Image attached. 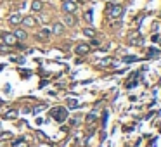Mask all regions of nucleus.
<instances>
[{"label":"nucleus","instance_id":"obj_4","mask_svg":"<svg viewBox=\"0 0 161 147\" xmlns=\"http://www.w3.org/2000/svg\"><path fill=\"white\" fill-rule=\"evenodd\" d=\"M2 40H4L5 45H16L18 43V40H16V37L12 33H2Z\"/></svg>","mask_w":161,"mask_h":147},{"label":"nucleus","instance_id":"obj_6","mask_svg":"<svg viewBox=\"0 0 161 147\" xmlns=\"http://www.w3.org/2000/svg\"><path fill=\"white\" fill-rule=\"evenodd\" d=\"M89 50H90V47H89L87 43H80V45H76L75 52H76L78 56H85V54H89Z\"/></svg>","mask_w":161,"mask_h":147},{"label":"nucleus","instance_id":"obj_3","mask_svg":"<svg viewBox=\"0 0 161 147\" xmlns=\"http://www.w3.org/2000/svg\"><path fill=\"white\" fill-rule=\"evenodd\" d=\"M62 10H64L66 14H73V12L76 10V4H75L73 0H66V2L62 4Z\"/></svg>","mask_w":161,"mask_h":147},{"label":"nucleus","instance_id":"obj_22","mask_svg":"<svg viewBox=\"0 0 161 147\" xmlns=\"http://www.w3.org/2000/svg\"><path fill=\"white\" fill-rule=\"evenodd\" d=\"M85 19L89 21V23H92V10H90V9L85 12Z\"/></svg>","mask_w":161,"mask_h":147},{"label":"nucleus","instance_id":"obj_24","mask_svg":"<svg viewBox=\"0 0 161 147\" xmlns=\"http://www.w3.org/2000/svg\"><path fill=\"white\" fill-rule=\"evenodd\" d=\"M12 61H14V62H19V64L24 62V59H23V57H12Z\"/></svg>","mask_w":161,"mask_h":147},{"label":"nucleus","instance_id":"obj_16","mask_svg":"<svg viewBox=\"0 0 161 147\" xmlns=\"http://www.w3.org/2000/svg\"><path fill=\"white\" fill-rule=\"evenodd\" d=\"M111 62H113V59L106 57V59H102V61H99V66H101V68H106V66H109Z\"/></svg>","mask_w":161,"mask_h":147},{"label":"nucleus","instance_id":"obj_19","mask_svg":"<svg viewBox=\"0 0 161 147\" xmlns=\"http://www.w3.org/2000/svg\"><path fill=\"white\" fill-rule=\"evenodd\" d=\"M49 35H50V31H49V29H42L40 31V35H38V37H40V38H49Z\"/></svg>","mask_w":161,"mask_h":147},{"label":"nucleus","instance_id":"obj_5","mask_svg":"<svg viewBox=\"0 0 161 147\" xmlns=\"http://www.w3.org/2000/svg\"><path fill=\"white\" fill-rule=\"evenodd\" d=\"M12 35L16 37V40H18V42H24V40L28 38V33H26L24 29H21V28H18L14 33H12Z\"/></svg>","mask_w":161,"mask_h":147},{"label":"nucleus","instance_id":"obj_1","mask_svg":"<svg viewBox=\"0 0 161 147\" xmlns=\"http://www.w3.org/2000/svg\"><path fill=\"white\" fill-rule=\"evenodd\" d=\"M52 118L56 119V121H59V123H62V121H66V118H68V109L66 108H54L50 111Z\"/></svg>","mask_w":161,"mask_h":147},{"label":"nucleus","instance_id":"obj_17","mask_svg":"<svg viewBox=\"0 0 161 147\" xmlns=\"http://www.w3.org/2000/svg\"><path fill=\"white\" fill-rule=\"evenodd\" d=\"M123 61H125V62H137V61H139V57H135V56H125V57H123Z\"/></svg>","mask_w":161,"mask_h":147},{"label":"nucleus","instance_id":"obj_7","mask_svg":"<svg viewBox=\"0 0 161 147\" xmlns=\"http://www.w3.org/2000/svg\"><path fill=\"white\" fill-rule=\"evenodd\" d=\"M21 23H23L24 26H28V28H33V26L37 24V19H35V18H31V16H26V18H23V19H21Z\"/></svg>","mask_w":161,"mask_h":147},{"label":"nucleus","instance_id":"obj_20","mask_svg":"<svg viewBox=\"0 0 161 147\" xmlns=\"http://www.w3.org/2000/svg\"><path fill=\"white\" fill-rule=\"evenodd\" d=\"M68 106H70V108H78L80 104H78L76 99H70V100H68Z\"/></svg>","mask_w":161,"mask_h":147},{"label":"nucleus","instance_id":"obj_18","mask_svg":"<svg viewBox=\"0 0 161 147\" xmlns=\"http://www.w3.org/2000/svg\"><path fill=\"white\" fill-rule=\"evenodd\" d=\"M14 147H28V144L24 142V138H19L18 142H14Z\"/></svg>","mask_w":161,"mask_h":147},{"label":"nucleus","instance_id":"obj_25","mask_svg":"<svg viewBox=\"0 0 161 147\" xmlns=\"http://www.w3.org/2000/svg\"><path fill=\"white\" fill-rule=\"evenodd\" d=\"M0 147H4V138H0Z\"/></svg>","mask_w":161,"mask_h":147},{"label":"nucleus","instance_id":"obj_10","mask_svg":"<svg viewBox=\"0 0 161 147\" xmlns=\"http://www.w3.org/2000/svg\"><path fill=\"white\" fill-rule=\"evenodd\" d=\"M2 118H4V119H16V118H18V111H16V109H10L7 113H4Z\"/></svg>","mask_w":161,"mask_h":147},{"label":"nucleus","instance_id":"obj_2","mask_svg":"<svg viewBox=\"0 0 161 147\" xmlns=\"http://www.w3.org/2000/svg\"><path fill=\"white\" fill-rule=\"evenodd\" d=\"M123 12H125L123 7L118 5V4H116V5L111 4V5H109V18H113V19H120L121 16H123Z\"/></svg>","mask_w":161,"mask_h":147},{"label":"nucleus","instance_id":"obj_13","mask_svg":"<svg viewBox=\"0 0 161 147\" xmlns=\"http://www.w3.org/2000/svg\"><path fill=\"white\" fill-rule=\"evenodd\" d=\"M64 23H66L68 26H75V24H76V19H75L73 14H66V16H64Z\"/></svg>","mask_w":161,"mask_h":147},{"label":"nucleus","instance_id":"obj_8","mask_svg":"<svg viewBox=\"0 0 161 147\" xmlns=\"http://www.w3.org/2000/svg\"><path fill=\"white\" fill-rule=\"evenodd\" d=\"M21 19H23V16H21L19 12H16V14H10L9 23H10V24H14V26H18V24L21 23Z\"/></svg>","mask_w":161,"mask_h":147},{"label":"nucleus","instance_id":"obj_14","mask_svg":"<svg viewBox=\"0 0 161 147\" xmlns=\"http://www.w3.org/2000/svg\"><path fill=\"white\" fill-rule=\"evenodd\" d=\"M52 31H54L56 35H62V33H64V26H62L61 23H56V24L52 26Z\"/></svg>","mask_w":161,"mask_h":147},{"label":"nucleus","instance_id":"obj_11","mask_svg":"<svg viewBox=\"0 0 161 147\" xmlns=\"http://www.w3.org/2000/svg\"><path fill=\"white\" fill-rule=\"evenodd\" d=\"M137 76H139V73H133V75H132V78L127 81V88H135L137 87Z\"/></svg>","mask_w":161,"mask_h":147},{"label":"nucleus","instance_id":"obj_23","mask_svg":"<svg viewBox=\"0 0 161 147\" xmlns=\"http://www.w3.org/2000/svg\"><path fill=\"white\" fill-rule=\"evenodd\" d=\"M37 137H38V138H42V140H45V142H47V137H45V135H43L42 132H37Z\"/></svg>","mask_w":161,"mask_h":147},{"label":"nucleus","instance_id":"obj_9","mask_svg":"<svg viewBox=\"0 0 161 147\" xmlns=\"http://www.w3.org/2000/svg\"><path fill=\"white\" fill-rule=\"evenodd\" d=\"M128 43H130V45H142V43H144V38L139 37V35H133V37L128 38Z\"/></svg>","mask_w":161,"mask_h":147},{"label":"nucleus","instance_id":"obj_12","mask_svg":"<svg viewBox=\"0 0 161 147\" xmlns=\"http://www.w3.org/2000/svg\"><path fill=\"white\" fill-rule=\"evenodd\" d=\"M43 9V4H42V0H33L31 2V10H35V12H40Z\"/></svg>","mask_w":161,"mask_h":147},{"label":"nucleus","instance_id":"obj_15","mask_svg":"<svg viewBox=\"0 0 161 147\" xmlns=\"http://www.w3.org/2000/svg\"><path fill=\"white\" fill-rule=\"evenodd\" d=\"M83 35L89 37V38H94V37H95V29L94 28H85L83 29Z\"/></svg>","mask_w":161,"mask_h":147},{"label":"nucleus","instance_id":"obj_21","mask_svg":"<svg viewBox=\"0 0 161 147\" xmlns=\"http://www.w3.org/2000/svg\"><path fill=\"white\" fill-rule=\"evenodd\" d=\"M95 113H90V114H87V123H94L95 121Z\"/></svg>","mask_w":161,"mask_h":147}]
</instances>
